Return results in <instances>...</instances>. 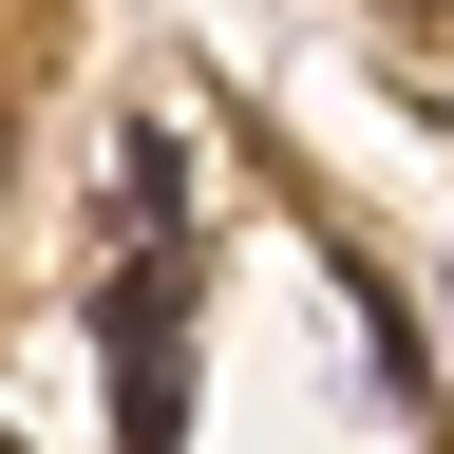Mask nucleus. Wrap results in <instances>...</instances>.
Returning a JSON list of instances; mask_svg holds the SVG:
<instances>
[{
	"instance_id": "obj_1",
	"label": "nucleus",
	"mask_w": 454,
	"mask_h": 454,
	"mask_svg": "<svg viewBox=\"0 0 454 454\" xmlns=\"http://www.w3.org/2000/svg\"><path fill=\"white\" fill-rule=\"evenodd\" d=\"M0 190H20V114H0Z\"/></svg>"
}]
</instances>
